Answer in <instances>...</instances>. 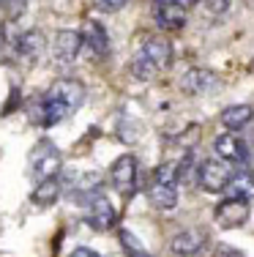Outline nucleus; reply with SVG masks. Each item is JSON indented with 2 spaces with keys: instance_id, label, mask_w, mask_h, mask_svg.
I'll use <instances>...</instances> for the list:
<instances>
[{
  "instance_id": "4be33fe9",
  "label": "nucleus",
  "mask_w": 254,
  "mask_h": 257,
  "mask_svg": "<svg viewBox=\"0 0 254 257\" xmlns=\"http://www.w3.org/2000/svg\"><path fill=\"white\" fill-rule=\"evenodd\" d=\"M126 3H129V0H93V9L101 11V14H115V11H120Z\"/></svg>"
},
{
  "instance_id": "a211bd4d",
  "label": "nucleus",
  "mask_w": 254,
  "mask_h": 257,
  "mask_svg": "<svg viewBox=\"0 0 254 257\" xmlns=\"http://www.w3.org/2000/svg\"><path fill=\"white\" fill-rule=\"evenodd\" d=\"M251 120H254L251 104H232V107H227L224 112H221V123H224V128H229V132H240V128H246Z\"/></svg>"
},
{
  "instance_id": "f257e3e1",
  "label": "nucleus",
  "mask_w": 254,
  "mask_h": 257,
  "mask_svg": "<svg viewBox=\"0 0 254 257\" xmlns=\"http://www.w3.org/2000/svg\"><path fill=\"white\" fill-rule=\"evenodd\" d=\"M172 63V44L159 33H150L142 39L140 50L131 58V74L137 79H153L159 71L169 69Z\"/></svg>"
},
{
  "instance_id": "f8f14e48",
  "label": "nucleus",
  "mask_w": 254,
  "mask_h": 257,
  "mask_svg": "<svg viewBox=\"0 0 254 257\" xmlns=\"http://www.w3.org/2000/svg\"><path fill=\"white\" fill-rule=\"evenodd\" d=\"M80 44L90 60H104L110 55V36H107V30L99 22H85L80 33Z\"/></svg>"
},
{
  "instance_id": "ddd939ff",
  "label": "nucleus",
  "mask_w": 254,
  "mask_h": 257,
  "mask_svg": "<svg viewBox=\"0 0 254 257\" xmlns=\"http://www.w3.org/2000/svg\"><path fill=\"white\" fill-rule=\"evenodd\" d=\"M213 151H216V156H219L221 162H227V164H246L251 159L249 145H246L238 134H232V132H229V134H219V137L213 140Z\"/></svg>"
},
{
  "instance_id": "4468645a",
  "label": "nucleus",
  "mask_w": 254,
  "mask_h": 257,
  "mask_svg": "<svg viewBox=\"0 0 254 257\" xmlns=\"http://www.w3.org/2000/svg\"><path fill=\"white\" fill-rule=\"evenodd\" d=\"M50 52H52V58H55V63H58V66H69V63H74V58L82 52L80 33H77V30H58L55 39H52Z\"/></svg>"
},
{
  "instance_id": "5701e85b",
  "label": "nucleus",
  "mask_w": 254,
  "mask_h": 257,
  "mask_svg": "<svg viewBox=\"0 0 254 257\" xmlns=\"http://www.w3.org/2000/svg\"><path fill=\"white\" fill-rule=\"evenodd\" d=\"M202 6L208 9V14L213 17H221L229 11V6H232V0H202Z\"/></svg>"
},
{
  "instance_id": "2eb2a0df",
  "label": "nucleus",
  "mask_w": 254,
  "mask_h": 257,
  "mask_svg": "<svg viewBox=\"0 0 254 257\" xmlns=\"http://www.w3.org/2000/svg\"><path fill=\"white\" fill-rule=\"evenodd\" d=\"M205 230H180L178 235H172V241H169V249L175 252V257H197L199 252H202L205 246Z\"/></svg>"
},
{
  "instance_id": "412c9836",
  "label": "nucleus",
  "mask_w": 254,
  "mask_h": 257,
  "mask_svg": "<svg viewBox=\"0 0 254 257\" xmlns=\"http://www.w3.org/2000/svg\"><path fill=\"white\" fill-rule=\"evenodd\" d=\"M0 6H3V11H6V20L17 22L22 17V11L28 9V0H0Z\"/></svg>"
},
{
  "instance_id": "f3484780",
  "label": "nucleus",
  "mask_w": 254,
  "mask_h": 257,
  "mask_svg": "<svg viewBox=\"0 0 254 257\" xmlns=\"http://www.w3.org/2000/svg\"><path fill=\"white\" fill-rule=\"evenodd\" d=\"M60 192H63V181H60L58 175H55V178H47V181L36 183V189H33V194H30V200H33L36 208H50V205L58 203Z\"/></svg>"
},
{
  "instance_id": "393cba45",
  "label": "nucleus",
  "mask_w": 254,
  "mask_h": 257,
  "mask_svg": "<svg viewBox=\"0 0 254 257\" xmlns=\"http://www.w3.org/2000/svg\"><path fill=\"white\" fill-rule=\"evenodd\" d=\"M71 257H101V254L93 252V249H88V246H80V249H74V252H71Z\"/></svg>"
},
{
  "instance_id": "b1692460",
  "label": "nucleus",
  "mask_w": 254,
  "mask_h": 257,
  "mask_svg": "<svg viewBox=\"0 0 254 257\" xmlns=\"http://www.w3.org/2000/svg\"><path fill=\"white\" fill-rule=\"evenodd\" d=\"M213 257H246L240 249H235V246H229V243H219V246L213 249Z\"/></svg>"
},
{
  "instance_id": "a878e982",
  "label": "nucleus",
  "mask_w": 254,
  "mask_h": 257,
  "mask_svg": "<svg viewBox=\"0 0 254 257\" xmlns=\"http://www.w3.org/2000/svg\"><path fill=\"white\" fill-rule=\"evenodd\" d=\"M172 3H178L180 9H186V11H189V9H194V6L199 3V0H172Z\"/></svg>"
},
{
  "instance_id": "bb28decb",
  "label": "nucleus",
  "mask_w": 254,
  "mask_h": 257,
  "mask_svg": "<svg viewBox=\"0 0 254 257\" xmlns=\"http://www.w3.org/2000/svg\"><path fill=\"white\" fill-rule=\"evenodd\" d=\"M243 6L246 9H254V0H243Z\"/></svg>"
},
{
  "instance_id": "dca6fc26",
  "label": "nucleus",
  "mask_w": 254,
  "mask_h": 257,
  "mask_svg": "<svg viewBox=\"0 0 254 257\" xmlns=\"http://www.w3.org/2000/svg\"><path fill=\"white\" fill-rule=\"evenodd\" d=\"M224 194L251 203L254 200V173L251 170H232V175H229V181L224 186Z\"/></svg>"
},
{
  "instance_id": "7ed1b4c3",
  "label": "nucleus",
  "mask_w": 254,
  "mask_h": 257,
  "mask_svg": "<svg viewBox=\"0 0 254 257\" xmlns=\"http://www.w3.org/2000/svg\"><path fill=\"white\" fill-rule=\"evenodd\" d=\"M60 164H63V156H60L58 145L47 137L39 140L28 154V170H30V178L36 183H41L47 178H55L60 173Z\"/></svg>"
},
{
  "instance_id": "f03ea898",
  "label": "nucleus",
  "mask_w": 254,
  "mask_h": 257,
  "mask_svg": "<svg viewBox=\"0 0 254 257\" xmlns=\"http://www.w3.org/2000/svg\"><path fill=\"white\" fill-rule=\"evenodd\" d=\"M148 200L159 211H172L178 205V162H164L153 170L148 183Z\"/></svg>"
},
{
  "instance_id": "9d476101",
  "label": "nucleus",
  "mask_w": 254,
  "mask_h": 257,
  "mask_svg": "<svg viewBox=\"0 0 254 257\" xmlns=\"http://www.w3.org/2000/svg\"><path fill=\"white\" fill-rule=\"evenodd\" d=\"M150 17L156 28L164 33H178L186 28V9H180L172 0H150Z\"/></svg>"
},
{
  "instance_id": "9b49d317",
  "label": "nucleus",
  "mask_w": 254,
  "mask_h": 257,
  "mask_svg": "<svg viewBox=\"0 0 254 257\" xmlns=\"http://www.w3.org/2000/svg\"><path fill=\"white\" fill-rule=\"evenodd\" d=\"M251 216V203L246 200H235V197H224L213 211V219L219 227L224 230H235V227H243Z\"/></svg>"
},
{
  "instance_id": "6e6552de",
  "label": "nucleus",
  "mask_w": 254,
  "mask_h": 257,
  "mask_svg": "<svg viewBox=\"0 0 254 257\" xmlns=\"http://www.w3.org/2000/svg\"><path fill=\"white\" fill-rule=\"evenodd\" d=\"M47 55V39L41 30H20L14 60L20 66H36Z\"/></svg>"
},
{
  "instance_id": "423d86ee",
  "label": "nucleus",
  "mask_w": 254,
  "mask_h": 257,
  "mask_svg": "<svg viewBox=\"0 0 254 257\" xmlns=\"http://www.w3.org/2000/svg\"><path fill=\"white\" fill-rule=\"evenodd\" d=\"M232 170H235L232 164L221 162V159H205V162L197 167V183L205 189V192L219 194V192H224Z\"/></svg>"
},
{
  "instance_id": "39448f33",
  "label": "nucleus",
  "mask_w": 254,
  "mask_h": 257,
  "mask_svg": "<svg viewBox=\"0 0 254 257\" xmlns=\"http://www.w3.org/2000/svg\"><path fill=\"white\" fill-rule=\"evenodd\" d=\"M47 96L50 99H55L63 109H69L71 115L77 112V109L82 107L85 96H88V90H85V85L80 79H71V77H60L55 82L50 85V90H47Z\"/></svg>"
},
{
  "instance_id": "cd10ccee",
  "label": "nucleus",
  "mask_w": 254,
  "mask_h": 257,
  "mask_svg": "<svg viewBox=\"0 0 254 257\" xmlns=\"http://www.w3.org/2000/svg\"><path fill=\"white\" fill-rule=\"evenodd\" d=\"M145 257H150V254H145Z\"/></svg>"
},
{
  "instance_id": "6ab92c4d",
  "label": "nucleus",
  "mask_w": 254,
  "mask_h": 257,
  "mask_svg": "<svg viewBox=\"0 0 254 257\" xmlns=\"http://www.w3.org/2000/svg\"><path fill=\"white\" fill-rule=\"evenodd\" d=\"M17 36H20V28L14 22L3 20L0 22V63L14 66V52H17Z\"/></svg>"
},
{
  "instance_id": "1a4fd4ad",
  "label": "nucleus",
  "mask_w": 254,
  "mask_h": 257,
  "mask_svg": "<svg viewBox=\"0 0 254 257\" xmlns=\"http://www.w3.org/2000/svg\"><path fill=\"white\" fill-rule=\"evenodd\" d=\"M110 181L120 194L134 192L137 183H140V162H137V156L123 154L120 159H115L112 167H110Z\"/></svg>"
},
{
  "instance_id": "0eeeda50",
  "label": "nucleus",
  "mask_w": 254,
  "mask_h": 257,
  "mask_svg": "<svg viewBox=\"0 0 254 257\" xmlns=\"http://www.w3.org/2000/svg\"><path fill=\"white\" fill-rule=\"evenodd\" d=\"M219 88H221V77L210 69H189L180 77V90L186 96H194V99L213 96V93H219Z\"/></svg>"
},
{
  "instance_id": "aec40b11",
  "label": "nucleus",
  "mask_w": 254,
  "mask_h": 257,
  "mask_svg": "<svg viewBox=\"0 0 254 257\" xmlns=\"http://www.w3.org/2000/svg\"><path fill=\"white\" fill-rule=\"evenodd\" d=\"M120 243H123L126 254L129 257H145L148 252H145V246L140 243V238H134L129 230H120Z\"/></svg>"
},
{
  "instance_id": "20e7f679",
  "label": "nucleus",
  "mask_w": 254,
  "mask_h": 257,
  "mask_svg": "<svg viewBox=\"0 0 254 257\" xmlns=\"http://www.w3.org/2000/svg\"><path fill=\"white\" fill-rule=\"evenodd\" d=\"M82 205H85V222H88L93 230L107 232V230L115 227L118 211H115V205L110 203V197H104L101 192H96V194H90L88 200H82Z\"/></svg>"
}]
</instances>
